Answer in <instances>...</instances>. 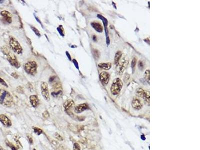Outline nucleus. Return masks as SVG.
<instances>
[{
  "instance_id": "nucleus-1",
  "label": "nucleus",
  "mask_w": 200,
  "mask_h": 150,
  "mask_svg": "<svg viewBox=\"0 0 200 150\" xmlns=\"http://www.w3.org/2000/svg\"><path fill=\"white\" fill-rule=\"evenodd\" d=\"M1 51L2 53L6 56L7 60L12 66L15 67L17 69H18L20 67V64L18 61L17 57L8 49L7 47L6 46H3L1 48Z\"/></svg>"
},
{
  "instance_id": "nucleus-2",
  "label": "nucleus",
  "mask_w": 200,
  "mask_h": 150,
  "mask_svg": "<svg viewBox=\"0 0 200 150\" xmlns=\"http://www.w3.org/2000/svg\"><path fill=\"white\" fill-rule=\"evenodd\" d=\"M13 103V98L7 91L0 89V104L5 107H11Z\"/></svg>"
},
{
  "instance_id": "nucleus-3",
  "label": "nucleus",
  "mask_w": 200,
  "mask_h": 150,
  "mask_svg": "<svg viewBox=\"0 0 200 150\" xmlns=\"http://www.w3.org/2000/svg\"><path fill=\"white\" fill-rule=\"evenodd\" d=\"M129 64V59L125 56L121 57L119 62L117 64V73L119 75L123 74Z\"/></svg>"
},
{
  "instance_id": "nucleus-4",
  "label": "nucleus",
  "mask_w": 200,
  "mask_h": 150,
  "mask_svg": "<svg viewBox=\"0 0 200 150\" xmlns=\"http://www.w3.org/2000/svg\"><path fill=\"white\" fill-rule=\"evenodd\" d=\"M123 87V82L122 80L118 78L115 79L111 87V92L113 95H118L121 91Z\"/></svg>"
},
{
  "instance_id": "nucleus-5",
  "label": "nucleus",
  "mask_w": 200,
  "mask_h": 150,
  "mask_svg": "<svg viewBox=\"0 0 200 150\" xmlns=\"http://www.w3.org/2000/svg\"><path fill=\"white\" fill-rule=\"evenodd\" d=\"M9 45L11 49L18 54H21L23 52V48L19 42L14 37H10Z\"/></svg>"
},
{
  "instance_id": "nucleus-6",
  "label": "nucleus",
  "mask_w": 200,
  "mask_h": 150,
  "mask_svg": "<svg viewBox=\"0 0 200 150\" xmlns=\"http://www.w3.org/2000/svg\"><path fill=\"white\" fill-rule=\"evenodd\" d=\"M37 64L34 61H29L24 65V69L26 72L30 75H35L37 73Z\"/></svg>"
},
{
  "instance_id": "nucleus-7",
  "label": "nucleus",
  "mask_w": 200,
  "mask_h": 150,
  "mask_svg": "<svg viewBox=\"0 0 200 150\" xmlns=\"http://www.w3.org/2000/svg\"><path fill=\"white\" fill-rule=\"evenodd\" d=\"M41 94L44 99L47 102L50 101V94L48 89V85L45 82H42L41 83Z\"/></svg>"
},
{
  "instance_id": "nucleus-8",
  "label": "nucleus",
  "mask_w": 200,
  "mask_h": 150,
  "mask_svg": "<svg viewBox=\"0 0 200 150\" xmlns=\"http://www.w3.org/2000/svg\"><path fill=\"white\" fill-rule=\"evenodd\" d=\"M137 95L142 98L146 103H150V92L143 90L142 88H138L136 90Z\"/></svg>"
},
{
  "instance_id": "nucleus-9",
  "label": "nucleus",
  "mask_w": 200,
  "mask_h": 150,
  "mask_svg": "<svg viewBox=\"0 0 200 150\" xmlns=\"http://www.w3.org/2000/svg\"><path fill=\"white\" fill-rule=\"evenodd\" d=\"M0 122L5 127H10L12 124L11 120L5 115L0 114Z\"/></svg>"
},
{
  "instance_id": "nucleus-10",
  "label": "nucleus",
  "mask_w": 200,
  "mask_h": 150,
  "mask_svg": "<svg viewBox=\"0 0 200 150\" xmlns=\"http://www.w3.org/2000/svg\"><path fill=\"white\" fill-rule=\"evenodd\" d=\"M100 80L104 86L108 84L110 79V74L107 72H102L99 76Z\"/></svg>"
},
{
  "instance_id": "nucleus-11",
  "label": "nucleus",
  "mask_w": 200,
  "mask_h": 150,
  "mask_svg": "<svg viewBox=\"0 0 200 150\" xmlns=\"http://www.w3.org/2000/svg\"><path fill=\"white\" fill-rule=\"evenodd\" d=\"M0 14L5 22L8 24H11L12 22V15L9 12L7 11H3L1 12Z\"/></svg>"
},
{
  "instance_id": "nucleus-12",
  "label": "nucleus",
  "mask_w": 200,
  "mask_h": 150,
  "mask_svg": "<svg viewBox=\"0 0 200 150\" xmlns=\"http://www.w3.org/2000/svg\"><path fill=\"white\" fill-rule=\"evenodd\" d=\"M89 109V106L88 105L85 104H81L80 105H78L76 106L75 108V112L77 114H80L82 113L83 112L86 111Z\"/></svg>"
},
{
  "instance_id": "nucleus-13",
  "label": "nucleus",
  "mask_w": 200,
  "mask_h": 150,
  "mask_svg": "<svg viewBox=\"0 0 200 150\" xmlns=\"http://www.w3.org/2000/svg\"><path fill=\"white\" fill-rule=\"evenodd\" d=\"M30 102L34 108L37 107L39 104V99L37 95H31L29 98Z\"/></svg>"
},
{
  "instance_id": "nucleus-14",
  "label": "nucleus",
  "mask_w": 200,
  "mask_h": 150,
  "mask_svg": "<svg viewBox=\"0 0 200 150\" xmlns=\"http://www.w3.org/2000/svg\"><path fill=\"white\" fill-rule=\"evenodd\" d=\"M132 105L133 107L136 110H140L143 107V105H142V103L141 102V101L138 99H137L135 98H134V99L133 100L132 103Z\"/></svg>"
},
{
  "instance_id": "nucleus-15",
  "label": "nucleus",
  "mask_w": 200,
  "mask_h": 150,
  "mask_svg": "<svg viewBox=\"0 0 200 150\" xmlns=\"http://www.w3.org/2000/svg\"><path fill=\"white\" fill-rule=\"evenodd\" d=\"M91 25L97 32L102 33L103 31V28L100 23L97 22H93L91 23Z\"/></svg>"
},
{
  "instance_id": "nucleus-16",
  "label": "nucleus",
  "mask_w": 200,
  "mask_h": 150,
  "mask_svg": "<svg viewBox=\"0 0 200 150\" xmlns=\"http://www.w3.org/2000/svg\"><path fill=\"white\" fill-rule=\"evenodd\" d=\"M74 104V101L72 99H69L65 102L63 104L64 108L66 111L68 110Z\"/></svg>"
},
{
  "instance_id": "nucleus-17",
  "label": "nucleus",
  "mask_w": 200,
  "mask_h": 150,
  "mask_svg": "<svg viewBox=\"0 0 200 150\" xmlns=\"http://www.w3.org/2000/svg\"><path fill=\"white\" fill-rule=\"evenodd\" d=\"M98 66L105 70H109L111 69L112 67V64L111 63H101L99 64Z\"/></svg>"
},
{
  "instance_id": "nucleus-18",
  "label": "nucleus",
  "mask_w": 200,
  "mask_h": 150,
  "mask_svg": "<svg viewBox=\"0 0 200 150\" xmlns=\"http://www.w3.org/2000/svg\"><path fill=\"white\" fill-rule=\"evenodd\" d=\"M122 56V54L121 52H120V51L118 52L116 54L115 57V64H117L119 62V61L120 60Z\"/></svg>"
},
{
  "instance_id": "nucleus-19",
  "label": "nucleus",
  "mask_w": 200,
  "mask_h": 150,
  "mask_svg": "<svg viewBox=\"0 0 200 150\" xmlns=\"http://www.w3.org/2000/svg\"><path fill=\"white\" fill-rule=\"evenodd\" d=\"M32 128H33L34 133H35L37 135L39 136L43 133V130L39 128L36 127H33Z\"/></svg>"
},
{
  "instance_id": "nucleus-20",
  "label": "nucleus",
  "mask_w": 200,
  "mask_h": 150,
  "mask_svg": "<svg viewBox=\"0 0 200 150\" xmlns=\"http://www.w3.org/2000/svg\"><path fill=\"white\" fill-rule=\"evenodd\" d=\"M5 143L6 144V145L9 147V148H11V149L12 150H18V148L16 146H15L12 143H11L10 142H9L8 140H6L5 141Z\"/></svg>"
},
{
  "instance_id": "nucleus-21",
  "label": "nucleus",
  "mask_w": 200,
  "mask_h": 150,
  "mask_svg": "<svg viewBox=\"0 0 200 150\" xmlns=\"http://www.w3.org/2000/svg\"><path fill=\"white\" fill-rule=\"evenodd\" d=\"M62 94H63V92L62 91V89L61 90H58L57 91L53 92L52 93V96H53L54 97L58 98V97H60L62 95Z\"/></svg>"
},
{
  "instance_id": "nucleus-22",
  "label": "nucleus",
  "mask_w": 200,
  "mask_h": 150,
  "mask_svg": "<svg viewBox=\"0 0 200 150\" xmlns=\"http://www.w3.org/2000/svg\"><path fill=\"white\" fill-rule=\"evenodd\" d=\"M14 140L16 142V145L17 146V148H19V149H22L23 148V147H22V145L21 143H20V142L19 141V139L18 136H15L14 138Z\"/></svg>"
},
{
  "instance_id": "nucleus-23",
  "label": "nucleus",
  "mask_w": 200,
  "mask_h": 150,
  "mask_svg": "<svg viewBox=\"0 0 200 150\" xmlns=\"http://www.w3.org/2000/svg\"><path fill=\"white\" fill-rule=\"evenodd\" d=\"M150 72L149 70H147L144 74V78L146 81L150 84Z\"/></svg>"
},
{
  "instance_id": "nucleus-24",
  "label": "nucleus",
  "mask_w": 200,
  "mask_h": 150,
  "mask_svg": "<svg viewBox=\"0 0 200 150\" xmlns=\"http://www.w3.org/2000/svg\"><path fill=\"white\" fill-rule=\"evenodd\" d=\"M26 136H27V138L29 141V143L31 145H33V137H32V135L30 134H27L26 135Z\"/></svg>"
},
{
  "instance_id": "nucleus-25",
  "label": "nucleus",
  "mask_w": 200,
  "mask_h": 150,
  "mask_svg": "<svg viewBox=\"0 0 200 150\" xmlns=\"http://www.w3.org/2000/svg\"><path fill=\"white\" fill-rule=\"evenodd\" d=\"M31 29H32L33 31L36 34V35L37 36H38L39 37L41 36L40 33V32L39 31V30H38V29H37L36 28L33 27H31Z\"/></svg>"
},
{
  "instance_id": "nucleus-26",
  "label": "nucleus",
  "mask_w": 200,
  "mask_h": 150,
  "mask_svg": "<svg viewBox=\"0 0 200 150\" xmlns=\"http://www.w3.org/2000/svg\"><path fill=\"white\" fill-rule=\"evenodd\" d=\"M136 62H137V59L136 58H134L132 61V64H131V66H132V68L133 70V71H134L135 68V66L136 65Z\"/></svg>"
},
{
  "instance_id": "nucleus-27",
  "label": "nucleus",
  "mask_w": 200,
  "mask_h": 150,
  "mask_svg": "<svg viewBox=\"0 0 200 150\" xmlns=\"http://www.w3.org/2000/svg\"><path fill=\"white\" fill-rule=\"evenodd\" d=\"M81 146L80 145L77 143H75L74 144V146H73V150H81Z\"/></svg>"
},
{
  "instance_id": "nucleus-28",
  "label": "nucleus",
  "mask_w": 200,
  "mask_h": 150,
  "mask_svg": "<svg viewBox=\"0 0 200 150\" xmlns=\"http://www.w3.org/2000/svg\"><path fill=\"white\" fill-rule=\"evenodd\" d=\"M55 137L56 138V139H57L59 141H63V137L58 133H56L55 134Z\"/></svg>"
},
{
  "instance_id": "nucleus-29",
  "label": "nucleus",
  "mask_w": 200,
  "mask_h": 150,
  "mask_svg": "<svg viewBox=\"0 0 200 150\" xmlns=\"http://www.w3.org/2000/svg\"><path fill=\"white\" fill-rule=\"evenodd\" d=\"M43 116L44 117V118H46V119H48L50 117V114L49 113V112L47 111H45L43 113Z\"/></svg>"
},
{
  "instance_id": "nucleus-30",
  "label": "nucleus",
  "mask_w": 200,
  "mask_h": 150,
  "mask_svg": "<svg viewBox=\"0 0 200 150\" xmlns=\"http://www.w3.org/2000/svg\"><path fill=\"white\" fill-rule=\"evenodd\" d=\"M93 54H94V56H95V58H98L99 57V55H100V53L97 50H94L93 51Z\"/></svg>"
},
{
  "instance_id": "nucleus-31",
  "label": "nucleus",
  "mask_w": 200,
  "mask_h": 150,
  "mask_svg": "<svg viewBox=\"0 0 200 150\" xmlns=\"http://www.w3.org/2000/svg\"><path fill=\"white\" fill-rule=\"evenodd\" d=\"M0 84H1V85H3V86H5V87H8V85H7V83H6L2 78H1V77H0Z\"/></svg>"
},
{
  "instance_id": "nucleus-32",
  "label": "nucleus",
  "mask_w": 200,
  "mask_h": 150,
  "mask_svg": "<svg viewBox=\"0 0 200 150\" xmlns=\"http://www.w3.org/2000/svg\"><path fill=\"white\" fill-rule=\"evenodd\" d=\"M72 61H73V64H74L75 67H76L77 69L79 70V64H78V63L77 62V61H76V60L73 59Z\"/></svg>"
},
{
  "instance_id": "nucleus-33",
  "label": "nucleus",
  "mask_w": 200,
  "mask_h": 150,
  "mask_svg": "<svg viewBox=\"0 0 200 150\" xmlns=\"http://www.w3.org/2000/svg\"><path fill=\"white\" fill-rule=\"evenodd\" d=\"M58 31L59 32V33H60V35H61L62 36H64V33H63V31L62 30V29L61 28V27H59L57 28Z\"/></svg>"
},
{
  "instance_id": "nucleus-34",
  "label": "nucleus",
  "mask_w": 200,
  "mask_h": 150,
  "mask_svg": "<svg viewBox=\"0 0 200 150\" xmlns=\"http://www.w3.org/2000/svg\"><path fill=\"white\" fill-rule=\"evenodd\" d=\"M138 67L140 70H143L144 68V64L142 61H139L138 63Z\"/></svg>"
},
{
  "instance_id": "nucleus-35",
  "label": "nucleus",
  "mask_w": 200,
  "mask_h": 150,
  "mask_svg": "<svg viewBox=\"0 0 200 150\" xmlns=\"http://www.w3.org/2000/svg\"><path fill=\"white\" fill-rule=\"evenodd\" d=\"M11 76H12L13 77L15 78V79H18V77H19V76L17 74V73L16 72H13V73L11 74Z\"/></svg>"
},
{
  "instance_id": "nucleus-36",
  "label": "nucleus",
  "mask_w": 200,
  "mask_h": 150,
  "mask_svg": "<svg viewBox=\"0 0 200 150\" xmlns=\"http://www.w3.org/2000/svg\"><path fill=\"white\" fill-rule=\"evenodd\" d=\"M66 55H67V57L68 58L69 60L70 61H71V56L70 53H69L68 51H67V52H66Z\"/></svg>"
},
{
  "instance_id": "nucleus-37",
  "label": "nucleus",
  "mask_w": 200,
  "mask_h": 150,
  "mask_svg": "<svg viewBox=\"0 0 200 150\" xmlns=\"http://www.w3.org/2000/svg\"><path fill=\"white\" fill-rule=\"evenodd\" d=\"M141 138H142V139H143V140H145V136L144 137V135H142Z\"/></svg>"
},
{
  "instance_id": "nucleus-38",
  "label": "nucleus",
  "mask_w": 200,
  "mask_h": 150,
  "mask_svg": "<svg viewBox=\"0 0 200 150\" xmlns=\"http://www.w3.org/2000/svg\"><path fill=\"white\" fill-rule=\"evenodd\" d=\"M0 150H5L3 147H2L1 146H0Z\"/></svg>"
},
{
  "instance_id": "nucleus-39",
  "label": "nucleus",
  "mask_w": 200,
  "mask_h": 150,
  "mask_svg": "<svg viewBox=\"0 0 200 150\" xmlns=\"http://www.w3.org/2000/svg\"><path fill=\"white\" fill-rule=\"evenodd\" d=\"M4 2V1H2V0H0V4L3 3Z\"/></svg>"
},
{
  "instance_id": "nucleus-40",
  "label": "nucleus",
  "mask_w": 200,
  "mask_h": 150,
  "mask_svg": "<svg viewBox=\"0 0 200 150\" xmlns=\"http://www.w3.org/2000/svg\"><path fill=\"white\" fill-rule=\"evenodd\" d=\"M33 150H36V149H33Z\"/></svg>"
}]
</instances>
